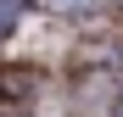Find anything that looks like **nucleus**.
Returning a JSON list of instances; mask_svg holds the SVG:
<instances>
[{
  "label": "nucleus",
  "mask_w": 123,
  "mask_h": 117,
  "mask_svg": "<svg viewBox=\"0 0 123 117\" xmlns=\"http://www.w3.org/2000/svg\"><path fill=\"white\" fill-rule=\"evenodd\" d=\"M56 6H78V0H56Z\"/></svg>",
  "instance_id": "obj_1"
},
{
  "label": "nucleus",
  "mask_w": 123,
  "mask_h": 117,
  "mask_svg": "<svg viewBox=\"0 0 123 117\" xmlns=\"http://www.w3.org/2000/svg\"><path fill=\"white\" fill-rule=\"evenodd\" d=\"M0 6H17V0H0Z\"/></svg>",
  "instance_id": "obj_2"
}]
</instances>
